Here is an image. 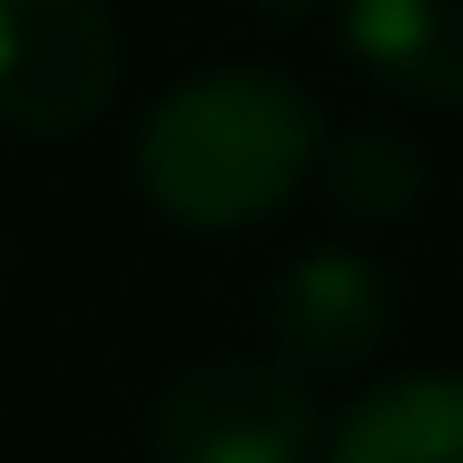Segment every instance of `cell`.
<instances>
[{"label": "cell", "instance_id": "52a82bcc", "mask_svg": "<svg viewBox=\"0 0 463 463\" xmlns=\"http://www.w3.org/2000/svg\"><path fill=\"white\" fill-rule=\"evenodd\" d=\"M326 187L350 220H407L415 195H423V155H415V138L374 122V130H350L326 155Z\"/></svg>", "mask_w": 463, "mask_h": 463}, {"label": "cell", "instance_id": "277c9868", "mask_svg": "<svg viewBox=\"0 0 463 463\" xmlns=\"http://www.w3.org/2000/svg\"><path fill=\"white\" fill-rule=\"evenodd\" d=\"M391 326L383 269L366 252H301L277 285V342L301 374H350Z\"/></svg>", "mask_w": 463, "mask_h": 463}, {"label": "cell", "instance_id": "5b68a950", "mask_svg": "<svg viewBox=\"0 0 463 463\" xmlns=\"http://www.w3.org/2000/svg\"><path fill=\"white\" fill-rule=\"evenodd\" d=\"M342 41L399 98L463 106V0H350Z\"/></svg>", "mask_w": 463, "mask_h": 463}, {"label": "cell", "instance_id": "7a4b0ae2", "mask_svg": "<svg viewBox=\"0 0 463 463\" xmlns=\"http://www.w3.org/2000/svg\"><path fill=\"white\" fill-rule=\"evenodd\" d=\"M317 399L301 366L277 358H212L179 374L155 407V463H309Z\"/></svg>", "mask_w": 463, "mask_h": 463}, {"label": "cell", "instance_id": "ba28073f", "mask_svg": "<svg viewBox=\"0 0 463 463\" xmlns=\"http://www.w3.org/2000/svg\"><path fill=\"white\" fill-rule=\"evenodd\" d=\"M252 8H269V16H309L317 0H252Z\"/></svg>", "mask_w": 463, "mask_h": 463}, {"label": "cell", "instance_id": "6da1fadb", "mask_svg": "<svg viewBox=\"0 0 463 463\" xmlns=\"http://www.w3.org/2000/svg\"><path fill=\"white\" fill-rule=\"evenodd\" d=\"M326 163V114L269 65H220L179 81L138 130V187L179 228H252L301 195Z\"/></svg>", "mask_w": 463, "mask_h": 463}, {"label": "cell", "instance_id": "8992f818", "mask_svg": "<svg viewBox=\"0 0 463 463\" xmlns=\"http://www.w3.org/2000/svg\"><path fill=\"white\" fill-rule=\"evenodd\" d=\"M326 463H463V374H399L366 391L334 423Z\"/></svg>", "mask_w": 463, "mask_h": 463}, {"label": "cell", "instance_id": "3957f363", "mask_svg": "<svg viewBox=\"0 0 463 463\" xmlns=\"http://www.w3.org/2000/svg\"><path fill=\"white\" fill-rule=\"evenodd\" d=\"M122 41L106 0H0V122L65 138L114 106Z\"/></svg>", "mask_w": 463, "mask_h": 463}]
</instances>
